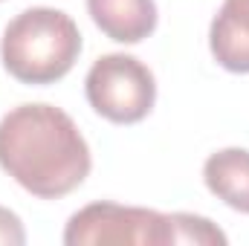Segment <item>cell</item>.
<instances>
[{
	"instance_id": "30bf717a",
	"label": "cell",
	"mask_w": 249,
	"mask_h": 246,
	"mask_svg": "<svg viewBox=\"0 0 249 246\" xmlns=\"http://www.w3.org/2000/svg\"><path fill=\"white\" fill-rule=\"evenodd\" d=\"M235 3H244V6H249V0H235Z\"/></svg>"
},
{
	"instance_id": "5b68a950",
	"label": "cell",
	"mask_w": 249,
	"mask_h": 246,
	"mask_svg": "<svg viewBox=\"0 0 249 246\" xmlns=\"http://www.w3.org/2000/svg\"><path fill=\"white\" fill-rule=\"evenodd\" d=\"M93 23L119 44H139L157 29L154 0H87Z\"/></svg>"
},
{
	"instance_id": "3957f363",
	"label": "cell",
	"mask_w": 249,
	"mask_h": 246,
	"mask_svg": "<svg viewBox=\"0 0 249 246\" xmlns=\"http://www.w3.org/2000/svg\"><path fill=\"white\" fill-rule=\"evenodd\" d=\"M84 93L102 119L113 124H136L154 110L157 81L148 64L124 53H110L90 67Z\"/></svg>"
},
{
	"instance_id": "ba28073f",
	"label": "cell",
	"mask_w": 249,
	"mask_h": 246,
	"mask_svg": "<svg viewBox=\"0 0 249 246\" xmlns=\"http://www.w3.org/2000/svg\"><path fill=\"white\" fill-rule=\"evenodd\" d=\"M168 241L174 244H197V246H223L226 235L206 217L200 214H186V211H174L168 214Z\"/></svg>"
},
{
	"instance_id": "277c9868",
	"label": "cell",
	"mask_w": 249,
	"mask_h": 246,
	"mask_svg": "<svg viewBox=\"0 0 249 246\" xmlns=\"http://www.w3.org/2000/svg\"><path fill=\"white\" fill-rule=\"evenodd\" d=\"M67 246H165L168 214L154 209H136L119 203H90L78 209L67 229Z\"/></svg>"
},
{
	"instance_id": "8992f818",
	"label": "cell",
	"mask_w": 249,
	"mask_h": 246,
	"mask_svg": "<svg viewBox=\"0 0 249 246\" xmlns=\"http://www.w3.org/2000/svg\"><path fill=\"white\" fill-rule=\"evenodd\" d=\"M209 47L223 70L249 72V6L223 0L209 26Z\"/></svg>"
},
{
	"instance_id": "6da1fadb",
	"label": "cell",
	"mask_w": 249,
	"mask_h": 246,
	"mask_svg": "<svg viewBox=\"0 0 249 246\" xmlns=\"http://www.w3.org/2000/svg\"><path fill=\"white\" fill-rule=\"evenodd\" d=\"M90 148L55 105H20L0 119V168L29 194L58 200L90 174Z\"/></svg>"
},
{
	"instance_id": "52a82bcc",
	"label": "cell",
	"mask_w": 249,
	"mask_h": 246,
	"mask_svg": "<svg viewBox=\"0 0 249 246\" xmlns=\"http://www.w3.org/2000/svg\"><path fill=\"white\" fill-rule=\"evenodd\" d=\"M203 180L206 188L229 209L249 214V151L223 148L212 154L203 165Z\"/></svg>"
},
{
	"instance_id": "7a4b0ae2",
	"label": "cell",
	"mask_w": 249,
	"mask_h": 246,
	"mask_svg": "<svg viewBox=\"0 0 249 246\" xmlns=\"http://www.w3.org/2000/svg\"><path fill=\"white\" fill-rule=\"evenodd\" d=\"M81 55V32L75 20L50 6H35L9 20L0 58L20 84H55Z\"/></svg>"
},
{
	"instance_id": "9c48e42d",
	"label": "cell",
	"mask_w": 249,
	"mask_h": 246,
	"mask_svg": "<svg viewBox=\"0 0 249 246\" xmlns=\"http://www.w3.org/2000/svg\"><path fill=\"white\" fill-rule=\"evenodd\" d=\"M23 244H26V232H23L20 217L0 206V246H23Z\"/></svg>"
}]
</instances>
